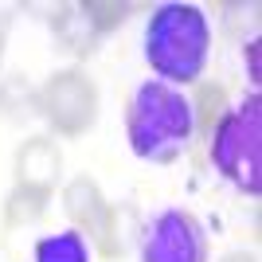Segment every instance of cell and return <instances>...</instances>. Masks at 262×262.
I'll return each instance as SVG.
<instances>
[{
	"mask_svg": "<svg viewBox=\"0 0 262 262\" xmlns=\"http://www.w3.org/2000/svg\"><path fill=\"white\" fill-rule=\"evenodd\" d=\"M51 32H55V39H59V47L78 55V59H86V55L98 51V32L90 28V20L82 16L78 4H63V8L51 12Z\"/></svg>",
	"mask_w": 262,
	"mask_h": 262,
	"instance_id": "8",
	"label": "cell"
},
{
	"mask_svg": "<svg viewBox=\"0 0 262 262\" xmlns=\"http://www.w3.org/2000/svg\"><path fill=\"white\" fill-rule=\"evenodd\" d=\"M223 262H254V254H247V251H235V254H227Z\"/></svg>",
	"mask_w": 262,
	"mask_h": 262,
	"instance_id": "14",
	"label": "cell"
},
{
	"mask_svg": "<svg viewBox=\"0 0 262 262\" xmlns=\"http://www.w3.org/2000/svg\"><path fill=\"white\" fill-rule=\"evenodd\" d=\"M211 164L243 196L262 188V98L251 94L211 125Z\"/></svg>",
	"mask_w": 262,
	"mask_h": 262,
	"instance_id": "3",
	"label": "cell"
},
{
	"mask_svg": "<svg viewBox=\"0 0 262 262\" xmlns=\"http://www.w3.org/2000/svg\"><path fill=\"white\" fill-rule=\"evenodd\" d=\"M63 172V149L55 137H28L16 153V184L51 196Z\"/></svg>",
	"mask_w": 262,
	"mask_h": 262,
	"instance_id": "7",
	"label": "cell"
},
{
	"mask_svg": "<svg viewBox=\"0 0 262 262\" xmlns=\"http://www.w3.org/2000/svg\"><path fill=\"white\" fill-rule=\"evenodd\" d=\"M129 149L149 164H172L196 137V102L184 90L149 78L133 90L125 110Z\"/></svg>",
	"mask_w": 262,
	"mask_h": 262,
	"instance_id": "1",
	"label": "cell"
},
{
	"mask_svg": "<svg viewBox=\"0 0 262 262\" xmlns=\"http://www.w3.org/2000/svg\"><path fill=\"white\" fill-rule=\"evenodd\" d=\"M141 262H208V231L192 211L168 208L145 227Z\"/></svg>",
	"mask_w": 262,
	"mask_h": 262,
	"instance_id": "6",
	"label": "cell"
},
{
	"mask_svg": "<svg viewBox=\"0 0 262 262\" xmlns=\"http://www.w3.org/2000/svg\"><path fill=\"white\" fill-rule=\"evenodd\" d=\"M82 8V16L90 20V28L98 35L114 32L118 24H125V16H129V4H121V0H86V4H78Z\"/></svg>",
	"mask_w": 262,
	"mask_h": 262,
	"instance_id": "12",
	"label": "cell"
},
{
	"mask_svg": "<svg viewBox=\"0 0 262 262\" xmlns=\"http://www.w3.org/2000/svg\"><path fill=\"white\" fill-rule=\"evenodd\" d=\"M35 110V90L28 86V78L24 75H8L0 82V118L8 121H28Z\"/></svg>",
	"mask_w": 262,
	"mask_h": 262,
	"instance_id": "11",
	"label": "cell"
},
{
	"mask_svg": "<svg viewBox=\"0 0 262 262\" xmlns=\"http://www.w3.org/2000/svg\"><path fill=\"white\" fill-rule=\"evenodd\" d=\"M247 63H251V82H258V39L247 43Z\"/></svg>",
	"mask_w": 262,
	"mask_h": 262,
	"instance_id": "13",
	"label": "cell"
},
{
	"mask_svg": "<svg viewBox=\"0 0 262 262\" xmlns=\"http://www.w3.org/2000/svg\"><path fill=\"white\" fill-rule=\"evenodd\" d=\"M0 63H4V32H0Z\"/></svg>",
	"mask_w": 262,
	"mask_h": 262,
	"instance_id": "15",
	"label": "cell"
},
{
	"mask_svg": "<svg viewBox=\"0 0 262 262\" xmlns=\"http://www.w3.org/2000/svg\"><path fill=\"white\" fill-rule=\"evenodd\" d=\"M35 110L47 118L51 133L59 137H82L98 118V86L82 67L55 71L43 86L35 90Z\"/></svg>",
	"mask_w": 262,
	"mask_h": 262,
	"instance_id": "4",
	"label": "cell"
},
{
	"mask_svg": "<svg viewBox=\"0 0 262 262\" xmlns=\"http://www.w3.org/2000/svg\"><path fill=\"white\" fill-rule=\"evenodd\" d=\"M32 262H90V243L82 231L67 227L59 235H43L35 243Z\"/></svg>",
	"mask_w": 262,
	"mask_h": 262,
	"instance_id": "9",
	"label": "cell"
},
{
	"mask_svg": "<svg viewBox=\"0 0 262 262\" xmlns=\"http://www.w3.org/2000/svg\"><path fill=\"white\" fill-rule=\"evenodd\" d=\"M63 208L67 215L75 219V231L90 235L98 243L102 258H121L125 254V235H121V208L106 204L102 188L90 180V176H75L71 184L63 188Z\"/></svg>",
	"mask_w": 262,
	"mask_h": 262,
	"instance_id": "5",
	"label": "cell"
},
{
	"mask_svg": "<svg viewBox=\"0 0 262 262\" xmlns=\"http://www.w3.org/2000/svg\"><path fill=\"white\" fill-rule=\"evenodd\" d=\"M211 55V28L200 4H161L145 24V59L161 82L188 86L204 75Z\"/></svg>",
	"mask_w": 262,
	"mask_h": 262,
	"instance_id": "2",
	"label": "cell"
},
{
	"mask_svg": "<svg viewBox=\"0 0 262 262\" xmlns=\"http://www.w3.org/2000/svg\"><path fill=\"white\" fill-rule=\"evenodd\" d=\"M47 200H51V196L16 184V188H12V196L4 200V227H8V231H20V227H28V223H35V219L43 215Z\"/></svg>",
	"mask_w": 262,
	"mask_h": 262,
	"instance_id": "10",
	"label": "cell"
}]
</instances>
